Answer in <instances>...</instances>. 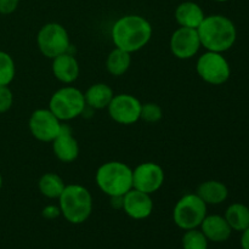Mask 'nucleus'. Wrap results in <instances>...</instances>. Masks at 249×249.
<instances>
[{"instance_id":"nucleus-1","label":"nucleus","mask_w":249,"mask_h":249,"mask_svg":"<svg viewBox=\"0 0 249 249\" xmlns=\"http://www.w3.org/2000/svg\"><path fill=\"white\" fill-rule=\"evenodd\" d=\"M153 28L147 18L141 15H125L117 19L111 28L114 46L126 53H138L150 43Z\"/></svg>"},{"instance_id":"nucleus-2","label":"nucleus","mask_w":249,"mask_h":249,"mask_svg":"<svg viewBox=\"0 0 249 249\" xmlns=\"http://www.w3.org/2000/svg\"><path fill=\"white\" fill-rule=\"evenodd\" d=\"M197 32L202 48L214 53H223L230 50L237 39L235 23L224 15L206 16Z\"/></svg>"},{"instance_id":"nucleus-3","label":"nucleus","mask_w":249,"mask_h":249,"mask_svg":"<svg viewBox=\"0 0 249 249\" xmlns=\"http://www.w3.org/2000/svg\"><path fill=\"white\" fill-rule=\"evenodd\" d=\"M95 182L106 196H124L133 189V169L123 162L109 160L97 168Z\"/></svg>"},{"instance_id":"nucleus-4","label":"nucleus","mask_w":249,"mask_h":249,"mask_svg":"<svg viewBox=\"0 0 249 249\" xmlns=\"http://www.w3.org/2000/svg\"><path fill=\"white\" fill-rule=\"evenodd\" d=\"M92 196L87 187L79 184L66 185L58 197L61 215L74 225L85 223L92 213Z\"/></svg>"},{"instance_id":"nucleus-5","label":"nucleus","mask_w":249,"mask_h":249,"mask_svg":"<svg viewBox=\"0 0 249 249\" xmlns=\"http://www.w3.org/2000/svg\"><path fill=\"white\" fill-rule=\"evenodd\" d=\"M84 92L72 85L56 90L49 100V109L61 122H68L82 116L85 111Z\"/></svg>"},{"instance_id":"nucleus-6","label":"nucleus","mask_w":249,"mask_h":249,"mask_svg":"<svg viewBox=\"0 0 249 249\" xmlns=\"http://www.w3.org/2000/svg\"><path fill=\"white\" fill-rule=\"evenodd\" d=\"M207 207L196 192L184 195L173 208V221L184 231L199 228L207 216Z\"/></svg>"},{"instance_id":"nucleus-7","label":"nucleus","mask_w":249,"mask_h":249,"mask_svg":"<svg viewBox=\"0 0 249 249\" xmlns=\"http://www.w3.org/2000/svg\"><path fill=\"white\" fill-rule=\"evenodd\" d=\"M36 45L41 55L53 60L70 51V34L62 24L49 22L39 29L36 34Z\"/></svg>"},{"instance_id":"nucleus-8","label":"nucleus","mask_w":249,"mask_h":249,"mask_svg":"<svg viewBox=\"0 0 249 249\" xmlns=\"http://www.w3.org/2000/svg\"><path fill=\"white\" fill-rule=\"evenodd\" d=\"M196 72L207 84L223 85L230 79L231 67L223 53L206 51L197 60Z\"/></svg>"},{"instance_id":"nucleus-9","label":"nucleus","mask_w":249,"mask_h":249,"mask_svg":"<svg viewBox=\"0 0 249 249\" xmlns=\"http://www.w3.org/2000/svg\"><path fill=\"white\" fill-rule=\"evenodd\" d=\"M63 124L49 108L33 111L28 121V129L32 136L40 142H53L60 134Z\"/></svg>"},{"instance_id":"nucleus-10","label":"nucleus","mask_w":249,"mask_h":249,"mask_svg":"<svg viewBox=\"0 0 249 249\" xmlns=\"http://www.w3.org/2000/svg\"><path fill=\"white\" fill-rule=\"evenodd\" d=\"M142 104L130 94H117L109 102L107 111L112 121L122 125H131L140 121Z\"/></svg>"},{"instance_id":"nucleus-11","label":"nucleus","mask_w":249,"mask_h":249,"mask_svg":"<svg viewBox=\"0 0 249 249\" xmlns=\"http://www.w3.org/2000/svg\"><path fill=\"white\" fill-rule=\"evenodd\" d=\"M165 174L158 163L143 162L133 169V189L152 196L164 184Z\"/></svg>"},{"instance_id":"nucleus-12","label":"nucleus","mask_w":249,"mask_h":249,"mask_svg":"<svg viewBox=\"0 0 249 249\" xmlns=\"http://www.w3.org/2000/svg\"><path fill=\"white\" fill-rule=\"evenodd\" d=\"M170 53L179 60H190L198 53L202 48L197 29L179 27L175 29L169 40Z\"/></svg>"},{"instance_id":"nucleus-13","label":"nucleus","mask_w":249,"mask_h":249,"mask_svg":"<svg viewBox=\"0 0 249 249\" xmlns=\"http://www.w3.org/2000/svg\"><path fill=\"white\" fill-rule=\"evenodd\" d=\"M124 213L134 220L147 219L153 212V201L151 195L131 189L123 196Z\"/></svg>"},{"instance_id":"nucleus-14","label":"nucleus","mask_w":249,"mask_h":249,"mask_svg":"<svg viewBox=\"0 0 249 249\" xmlns=\"http://www.w3.org/2000/svg\"><path fill=\"white\" fill-rule=\"evenodd\" d=\"M55 157L62 163H72L79 156V143L73 135L72 129L63 124L60 134L51 142Z\"/></svg>"},{"instance_id":"nucleus-15","label":"nucleus","mask_w":249,"mask_h":249,"mask_svg":"<svg viewBox=\"0 0 249 249\" xmlns=\"http://www.w3.org/2000/svg\"><path fill=\"white\" fill-rule=\"evenodd\" d=\"M51 71L56 79L60 83L66 85H70L78 79L80 73L79 62L75 58L74 55L68 51L62 53L57 57L53 58V65Z\"/></svg>"},{"instance_id":"nucleus-16","label":"nucleus","mask_w":249,"mask_h":249,"mask_svg":"<svg viewBox=\"0 0 249 249\" xmlns=\"http://www.w3.org/2000/svg\"><path fill=\"white\" fill-rule=\"evenodd\" d=\"M199 229L204 233L207 240L215 243L228 241L230 238L231 232H232V229L230 228L226 219L219 214H212V215L207 214Z\"/></svg>"},{"instance_id":"nucleus-17","label":"nucleus","mask_w":249,"mask_h":249,"mask_svg":"<svg viewBox=\"0 0 249 249\" xmlns=\"http://www.w3.org/2000/svg\"><path fill=\"white\" fill-rule=\"evenodd\" d=\"M175 21L179 27L197 29L204 19L203 9L195 1H184L175 9Z\"/></svg>"},{"instance_id":"nucleus-18","label":"nucleus","mask_w":249,"mask_h":249,"mask_svg":"<svg viewBox=\"0 0 249 249\" xmlns=\"http://www.w3.org/2000/svg\"><path fill=\"white\" fill-rule=\"evenodd\" d=\"M196 194L207 206H218L228 199L229 189L224 182L218 180H207L197 187Z\"/></svg>"},{"instance_id":"nucleus-19","label":"nucleus","mask_w":249,"mask_h":249,"mask_svg":"<svg viewBox=\"0 0 249 249\" xmlns=\"http://www.w3.org/2000/svg\"><path fill=\"white\" fill-rule=\"evenodd\" d=\"M113 96V90L106 83H95L84 92L85 104L94 109L107 108Z\"/></svg>"},{"instance_id":"nucleus-20","label":"nucleus","mask_w":249,"mask_h":249,"mask_svg":"<svg viewBox=\"0 0 249 249\" xmlns=\"http://www.w3.org/2000/svg\"><path fill=\"white\" fill-rule=\"evenodd\" d=\"M66 187V182L58 174L53 172L45 173L38 181V189L44 197L49 199H58Z\"/></svg>"},{"instance_id":"nucleus-21","label":"nucleus","mask_w":249,"mask_h":249,"mask_svg":"<svg viewBox=\"0 0 249 249\" xmlns=\"http://www.w3.org/2000/svg\"><path fill=\"white\" fill-rule=\"evenodd\" d=\"M131 53L114 46L106 58V70L113 77H121L130 68Z\"/></svg>"},{"instance_id":"nucleus-22","label":"nucleus","mask_w":249,"mask_h":249,"mask_svg":"<svg viewBox=\"0 0 249 249\" xmlns=\"http://www.w3.org/2000/svg\"><path fill=\"white\" fill-rule=\"evenodd\" d=\"M224 218L232 231L242 232L249 228V208L243 203H232L228 207Z\"/></svg>"},{"instance_id":"nucleus-23","label":"nucleus","mask_w":249,"mask_h":249,"mask_svg":"<svg viewBox=\"0 0 249 249\" xmlns=\"http://www.w3.org/2000/svg\"><path fill=\"white\" fill-rule=\"evenodd\" d=\"M16 75V65L10 53L0 50V87L10 85Z\"/></svg>"},{"instance_id":"nucleus-24","label":"nucleus","mask_w":249,"mask_h":249,"mask_svg":"<svg viewBox=\"0 0 249 249\" xmlns=\"http://www.w3.org/2000/svg\"><path fill=\"white\" fill-rule=\"evenodd\" d=\"M208 242L199 228L185 231L181 240L182 249H208Z\"/></svg>"},{"instance_id":"nucleus-25","label":"nucleus","mask_w":249,"mask_h":249,"mask_svg":"<svg viewBox=\"0 0 249 249\" xmlns=\"http://www.w3.org/2000/svg\"><path fill=\"white\" fill-rule=\"evenodd\" d=\"M163 118V109L162 107L155 102H147V104H142L141 106V113L140 119L145 123L148 124H156Z\"/></svg>"},{"instance_id":"nucleus-26","label":"nucleus","mask_w":249,"mask_h":249,"mask_svg":"<svg viewBox=\"0 0 249 249\" xmlns=\"http://www.w3.org/2000/svg\"><path fill=\"white\" fill-rule=\"evenodd\" d=\"M14 105V94L9 85H2L0 87V113L10 111V108Z\"/></svg>"},{"instance_id":"nucleus-27","label":"nucleus","mask_w":249,"mask_h":249,"mask_svg":"<svg viewBox=\"0 0 249 249\" xmlns=\"http://www.w3.org/2000/svg\"><path fill=\"white\" fill-rule=\"evenodd\" d=\"M19 0H0V15H11L17 10Z\"/></svg>"},{"instance_id":"nucleus-28","label":"nucleus","mask_w":249,"mask_h":249,"mask_svg":"<svg viewBox=\"0 0 249 249\" xmlns=\"http://www.w3.org/2000/svg\"><path fill=\"white\" fill-rule=\"evenodd\" d=\"M41 215L43 218L48 219V220H53V219L58 218L61 215L60 207L55 206V204H49V206L44 207L41 211Z\"/></svg>"},{"instance_id":"nucleus-29","label":"nucleus","mask_w":249,"mask_h":249,"mask_svg":"<svg viewBox=\"0 0 249 249\" xmlns=\"http://www.w3.org/2000/svg\"><path fill=\"white\" fill-rule=\"evenodd\" d=\"M241 247L242 249H249V228L242 231V236H241Z\"/></svg>"},{"instance_id":"nucleus-30","label":"nucleus","mask_w":249,"mask_h":249,"mask_svg":"<svg viewBox=\"0 0 249 249\" xmlns=\"http://www.w3.org/2000/svg\"><path fill=\"white\" fill-rule=\"evenodd\" d=\"M111 198V206L114 209H122L123 208V196H116L109 197Z\"/></svg>"},{"instance_id":"nucleus-31","label":"nucleus","mask_w":249,"mask_h":249,"mask_svg":"<svg viewBox=\"0 0 249 249\" xmlns=\"http://www.w3.org/2000/svg\"><path fill=\"white\" fill-rule=\"evenodd\" d=\"M2 187V177H1V174H0V189H1Z\"/></svg>"},{"instance_id":"nucleus-32","label":"nucleus","mask_w":249,"mask_h":249,"mask_svg":"<svg viewBox=\"0 0 249 249\" xmlns=\"http://www.w3.org/2000/svg\"><path fill=\"white\" fill-rule=\"evenodd\" d=\"M214 1H216V2H226V1H229V0H214Z\"/></svg>"},{"instance_id":"nucleus-33","label":"nucleus","mask_w":249,"mask_h":249,"mask_svg":"<svg viewBox=\"0 0 249 249\" xmlns=\"http://www.w3.org/2000/svg\"><path fill=\"white\" fill-rule=\"evenodd\" d=\"M80 249H83V248H80Z\"/></svg>"}]
</instances>
